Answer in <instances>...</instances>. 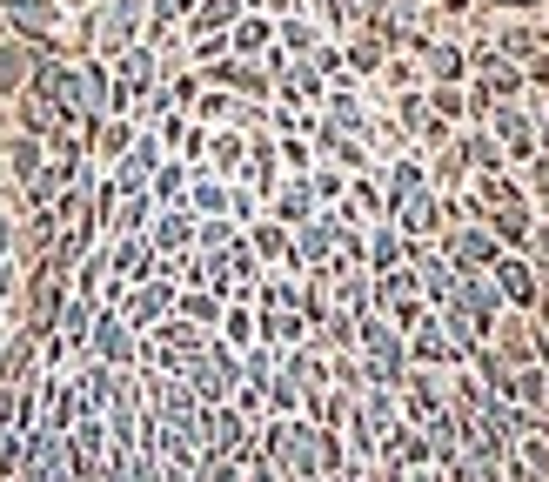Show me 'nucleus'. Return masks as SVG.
<instances>
[{
  "label": "nucleus",
  "mask_w": 549,
  "mask_h": 482,
  "mask_svg": "<svg viewBox=\"0 0 549 482\" xmlns=\"http://www.w3.org/2000/svg\"><path fill=\"white\" fill-rule=\"evenodd\" d=\"M41 302L0 375V482H549V382L529 355L496 349L476 382V342L422 362L375 302H342L282 362L175 302L148 322L101 308L81 275Z\"/></svg>",
  "instance_id": "1"
}]
</instances>
